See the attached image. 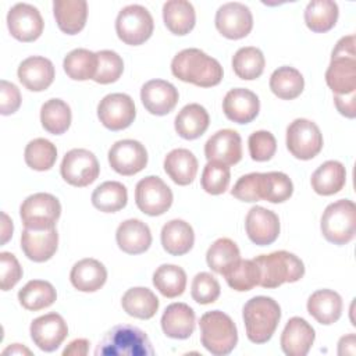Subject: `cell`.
Here are the masks:
<instances>
[{
  "label": "cell",
  "instance_id": "cell-1",
  "mask_svg": "<svg viewBox=\"0 0 356 356\" xmlns=\"http://www.w3.org/2000/svg\"><path fill=\"white\" fill-rule=\"evenodd\" d=\"M171 72L182 82L200 88H211L221 82L224 71L221 64L200 49H184L171 61Z\"/></svg>",
  "mask_w": 356,
  "mask_h": 356
},
{
  "label": "cell",
  "instance_id": "cell-2",
  "mask_svg": "<svg viewBox=\"0 0 356 356\" xmlns=\"http://www.w3.org/2000/svg\"><path fill=\"white\" fill-rule=\"evenodd\" d=\"M356 38H341L331 54V63L325 71V82L335 95H346L356 90Z\"/></svg>",
  "mask_w": 356,
  "mask_h": 356
},
{
  "label": "cell",
  "instance_id": "cell-3",
  "mask_svg": "<svg viewBox=\"0 0 356 356\" xmlns=\"http://www.w3.org/2000/svg\"><path fill=\"white\" fill-rule=\"evenodd\" d=\"M242 317L248 339L253 343H266L277 330L281 307L273 298L260 295L245 303Z\"/></svg>",
  "mask_w": 356,
  "mask_h": 356
},
{
  "label": "cell",
  "instance_id": "cell-4",
  "mask_svg": "<svg viewBox=\"0 0 356 356\" xmlns=\"http://www.w3.org/2000/svg\"><path fill=\"white\" fill-rule=\"evenodd\" d=\"M96 356H152L154 349L149 337L131 324L113 327L95 349Z\"/></svg>",
  "mask_w": 356,
  "mask_h": 356
},
{
  "label": "cell",
  "instance_id": "cell-5",
  "mask_svg": "<svg viewBox=\"0 0 356 356\" xmlns=\"http://www.w3.org/2000/svg\"><path fill=\"white\" fill-rule=\"evenodd\" d=\"M253 260L260 270L259 285L267 289L278 288L285 282H296L305 275L303 261L286 250L260 254Z\"/></svg>",
  "mask_w": 356,
  "mask_h": 356
},
{
  "label": "cell",
  "instance_id": "cell-6",
  "mask_svg": "<svg viewBox=\"0 0 356 356\" xmlns=\"http://www.w3.org/2000/svg\"><path fill=\"white\" fill-rule=\"evenodd\" d=\"M202 345L214 356H225L238 342V331L232 318L220 310L204 313L199 321Z\"/></svg>",
  "mask_w": 356,
  "mask_h": 356
},
{
  "label": "cell",
  "instance_id": "cell-7",
  "mask_svg": "<svg viewBox=\"0 0 356 356\" xmlns=\"http://www.w3.org/2000/svg\"><path fill=\"white\" fill-rule=\"evenodd\" d=\"M323 236L334 245L349 243L356 234V204L349 199H341L328 204L320 222Z\"/></svg>",
  "mask_w": 356,
  "mask_h": 356
},
{
  "label": "cell",
  "instance_id": "cell-8",
  "mask_svg": "<svg viewBox=\"0 0 356 356\" xmlns=\"http://www.w3.org/2000/svg\"><path fill=\"white\" fill-rule=\"evenodd\" d=\"M154 21L149 10L140 4L124 7L115 19V32L120 40L129 46L145 43L153 33Z\"/></svg>",
  "mask_w": 356,
  "mask_h": 356
},
{
  "label": "cell",
  "instance_id": "cell-9",
  "mask_svg": "<svg viewBox=\"0 0 356 356\" xmlns=\"http://www.w3.org/2000/svg\"><path fill=\"white\" fill-rule=\"evenodd\" d=\"M60 214L61 204L58 199L46 192H38L28 196L19 207V216L24 227L32 229L54 228Z\"/></svg>",
  "mask_w": 356,
  "mask_h": 356
},
{
  "label": "cell",
  "instance_id": "cell-10",
  "mask_svg": "<svg viewBox=\"0 0 356 356\" xmlns=\"http://www.w3.org/2000/svg\"><path fill=\"white\" fill-rule=\"evenodd\" d=\"M286 147L293 157L310 160L323 149V134L316 122L296 118L286 128Z\"/></svg>",
  "mask_w": 356,
  "mask_h": 356
},
{
  "label": "cell",
  "instance_id": "cell-11",
  "mask_svg": "<svg viewBox=\"0 0 356 356\" xmlns=\"http://www.w3.org/2000/svg\"><path fill=\"white\" fill-rule=\"evenodd\" d=\"M174 196L170 186L156 175L142 178L135 188L138 209L152 217L164 214L172 204Z\"/></svg>",
  "mask_w": 356,
  "mask_h": 356
},
{
  "label": "cell",
  "instance_id": "cell-12",
  "mask_svg": "<svg viewBox=\"0 0 356 356\" xmlns=\"http://www.w3.org/2000/svg\"><path fill=\"white\" fill-rule=\"evenodd\" d=\"M60 172L70 185L83 188L96 181L100 165L92 152L86 149H71L63 157Z\"/></svg>",
  "mask_w": 356,
  "mask_h": 356
},
{
  "label": "cell",
  "instance_id": "cell-13",
  "mask_svg": "<svg viewBox=\"0 0 356 356\" xmlns=\"http://www.w3.org/2000/svg\"><path fill=\"white\" fill-rule=\"evenodd\" d=\"M216 28L227 39L238 40L246 38L253 28V15L248 6L229 1L218 7L216 13Z\"/></svg>",
  "mask_w": 356,
  "mask_h": 356
},
{
  "label": "cell",
  "instance_id": "cell-14",
  "mask_svg": "<svg viewBox=\"0 0 356 356\" xmlns=\"http://www.w3.org/2000/svg\"><path fill=\"white\" fill-rule=\"evenodd\" d=\"M97 117L110 131L125 129L136 117L135 103L127 93H110L97 104Z\"/></svg>",
  "mask_w": 356,
  "mask_h": 356
},
{
  "label": "cell",
  "instance_id": "cell-15",
  "mask_svg": "<svg viewBox=\"0 0 356 356\" xmlns=\"http://www.w3.org/2000/svg\"><path fill=\"white\" fill-rule=\"evenodd\" d=\"M7 26L13 38L28 43L40 38L44 22L36 7L28 3H17L7 14Z\"/></svg>",
  "mask_w": 356,
  "mask_h": 356
},
{
  "label": "cell",
  "instance_id": "cell-16",
  "mask_svg": "<svg viewBox=\"0 0 356 356\" xmlns=\"http://www.w3.org/2000/svg\"><path fill=\"white\" fill-rule=\"evenodd\" d=\"M108 163L110 167L121 175H135L146 167L147 150L138 140L122 139L110 147Z\"/></svg>",
  "mask_w": 356,
  "mask_h": 356
},
{
  "label": "cell",
  "instance_id": "cell-17",
  "mask_svg": "<svg viewBox=\"0 0 356 356\" xmlns=\"http://www.w3.org/2000/svg\"><path fill=\"white\" fill-rule=\"evenodd\" d=\"M68 335V327L58 313H47L35 318L31 324L33 343L44 352L56 350Z\"/></svg>",
  "mask_w": 356,
  "mask_h": 356
},
{
  "label": "cell",
  "instance_id": "cell-18",
  "mask_svg": "<svg viewBox=\"0 0 356 356\" xmlns=\"http://www.w3.org/2000/svg\"><path fill=\"white\" fill-rule=\"evenodd\" d=\"M207 161H217L225 165H234L242 159L241 135L229 128L220 129L211 135L204 145Z\"/></svg>",
  "mask_w": 356,
  "mask_h": 356
},
{
  "label": "cell",
  "instance_id": "cell-19",
  "mask_svg": "<svg viewBox=\"0 0 356 356\" xmlns=\"http://www.w3.org/2000/svg\"><path fill=\"white\" fill-rule=\"evenodd\" d=\"M245 229L254 245L267 246L275 242L280 235V218L273 210L253 206L246 214Z\"/></svg>",
  "mask_w": 356,
  "mask_h": 356
},
{
  "label": "cell",
  "instance_id": "cell-20",
  "mask_svg": "<svg viewBox=\"0 0 356 356\" xmlns=\"http://www.w3.org/2000/svg\"><path fill=\"white\" fill-rule=\"evenodd\" d=\"M179 95L177 88L164 79H150L140 89V100L145 108L153 115H165L171 113Z\"/></svg>",
  "mask_w": 356,
  "mask_h": 356
},
{
  "label": "cell",
  "instance_id": "cell-21",
  "mask_svg": "<svg viewBox=\"0 0 356 356\" xmlns=\"http://www.w3.org/2000/svg\"><path fill=\"white\" fill-rule=\"evenodd\" d=\"M260 110V100L256 93L246 88H235L227 92L222 100V111L229 121L236 124L252 122Z\"/></svg>",
  "mask_w": 356,
  "mask_h": 356
},
{
  "label": "cell",
  "instance_id": "cell-22",
  "mask_svg": "<svg viewBox=\"0 0 356 356\" xmlns=\"http://www.w3.org/2000/svg\"><path fill=\"white\" fill-rule=\"evenodd\" d=\"M57 246L58 234L56 227L49 229L24 228L21 234V249L32 261H47L57 252Z\"/></svg>",
  "mask_w": 356,
  "mask_h": 356
},
{
  "label": "cell",
  "instance_id": "cell-23",
  "mask_svg": "<svg viewBox=\"0 0 356 356\" xmlns=\"http://www.w3.org/2000/svg\"><path fill=\"white\" fill-rule=\"evenodd\" d=\"M19 82L32 92H42L47 89L54 81L53 63L42 56H31L25 58L17 71Z\"/></svg>",
  "mask_w": 356,
  "mask_h": 356
},
{
  "label": "cell",
  "instance_id": "cell-24",
  "mask_svg": "<svg viewBox=\"0 0 356 356\" xmlns=\"http://www.w3.org/2000/svg\"><path fill=\"white\" fill-rule=\"evenodd\" d=\"M314 338V328L305 318L292 317L281 334V349L288 356H306Z\"/></svg>",
  "mask_w": 356,
  "mask_h": 356
},
{
  "label": "cell",
  "instance_id": "cell-25",
  "mask_svg": "<svg viewBox=\"0 0 356 356\" xmlns=\"http://www.w3.org/2000/svg\"><path fill=\"white\" fill-rule=\"evenodd\" d=\"M195 312L182 302L171 303L161 316V328L168 338L186 339L195 331Z\"/></svg>",
  "mask_w": 356,
  "mask_h": 356
},
{
  "label": "cell",
  "instance_id": "cell-26",
  "mask_svg": "<svg viewBox=\"0 0 356 356\" xmlns=\"http://www.w3.org/2000/svg\"><path fill=\"white\" fill-rule=\"evenodd\" d=\"M118 248L128 254L145 253L152 245V232L147 224L138 218L122 221L115 232Z\"/></svg>",
  "mask_w": 356,
  "mask_h": 356
},
{
  "label": "cell",
  "instance_id": "cell-27",
  "mask_svg": "<svg viewBox=\"0 0 356 356\" xmlns=\"http://www.w3.org/2000/svg\"><path fill=\"white\" fill-rule=\"evenodd\" d=\"M53 13L61 32L67 35H76L85 28L88 3L85 0H54Z\"/></svg>",
  "mask_w": 356,
  "mask_h": 356
},
{
  "label": "cell",
  "instance_id": "cell-28",
  "mask_svg": "<svg viewBox=\"0 0 356 356\" xmlns=\"http://www.w3.org/2000/svg\"><path fill=\"white\" fill-rule=\"evenodd\" d=\"M107 280V270L96 259H82L76 261L70 273L72 286L81 292H95L100 289Z\"/></svg>",
  "mask_w": 356,
  "mask_h": 356
},
{
  "label": "cell",
  "instance_id": "cell-29",
  "mask_svg": "<svg viewBox=\"0 0 356 356\" xmlns=\"http://www.w3.org/2000/svg\"><path fill=\"white\" fill-rule=\"evenodd\" d=\"M307 312L320 324H334L342 314V298L332 289H318L309 296Z\"/></svg>",
  "mask_w": 356,
  "mask_h": 356
},
{
  "label": "cell",
  "instance_id": "cell-30",
  "mask_svg": "<svg viewBox=\"0 0 356 356\" xmlns=\"http://www.w3.org/2000/svg\"><path fill=\"white\" fill-rule=\"evenodd\" d=\"M209 124L210 117L207 110L197 103H189L182 107L174 121L177 134L186 140L200 138L207 131Z\"/></svg>",
  "mask_w": 356,
  "mask_h": 356
},
{
  "label": "cell",
  "instance_id": "cell-31",
  "mask_svg": "<svg viewBox=\"0 0 356 356\" xmlns=\"http://www.w3.org/2000/svg\"><path fill=\"white\" fill-rule=\"evenodd\" d=\"M195 243V232L189 222L184 220H171L161 228V245L172 256L186 254Z\"/></svg>",
  "mask_w": 356,
  "mask_h": 356
},
{
  "label": "cell",
  "instance_id": "cell-32",
  "mask_svg": "<svg viewBox=\"0 0 356 356\" xmlns=\"http://www.w3.org/2000/svg\"><path fill=\"white\" fill-rule=\"evenodd\" d=\"M197 159L188 149H174L164 159V171L167 175L181 186L193 182L197 174Z\"/></svg>",
  "mask_w": 356,
  "mask_h": 356
},
{
  "label": "cell",
  "instance_id": "cell-33",
  "mask_svg": "<svg viewBox=\"0 0 356 356\" xmlns=\"http://www.w3.org/2000/svg\"><path fill=\"white\" fill-rule=\"evenodd\" d=\"M163 19L171 33L184 36L195 28L196 13L186 0H168L163 6Z\"/></svg>",
  "mask_w": 356,
  "mask_h": 356
},
{
  "label": "cell",
  "instance_id": "cell-34",
  "mask_svg": "<svg viewBox=\"0 0 356 356\" xmlns=\"http://www.w3.org/2000/svg\"><path fill=\"white\" fill-rule=\"evenodd\" d=\"M312 188L321 196L338 193L346 184L345 165L337 160L323 163L312 175Z\"/></svg>",
  "mask_w": 356,
  "mask_h": 356
},
{
  "label": "cell",
  "instance_id": "cell-35",
  "mask_svg": "<svg viewBox=\"0 0 356 356\" xmlns=\"http://www.w3.org/2000/svg\"><path fill=\"white\" fill-rule=\"evenodd\" d=\"M121 306L127 314L140 320H149L159 310V299L149 288L135 286L122 295Z\"/></svg>",
  "mask_w": 356,
  "mask_h": 356
},
{
  "label": "cell",
  "instance_id": "cell-36",
  "mask_svg": "<svg viewBox=\"0 0 356 356\" xmlns=\"http://www.w3.org/2000/svg\"><path fill=\"white\" fill-rule=\"evenodd\" d=\"M338 4L332 0H313L305 8V22L316 33H324L332 29L338 21Z\"/></svg>",
  "mask_w": 356,
  "mask_h": 356
},
{
  "label": "cell",
  "instance_id": "cell-37",
  "mask_svg": "<svg viewBox=\"0 0 356 356\" xmlns=\"http://www.w3.org/2000/svg\"><path fill=\"white\" fill-rule=\"evenodd\" d=\"M241 260L238 245L229 238H218L206 253L207 266L217 274H227Z\"/></svg>",
  "mask_w": 356,
  "mask_h": 356
},
{
  "label": "cell",
  "instance_id": "cell-38",
  "mask_svg": "<svg viewBox=\"0 0 356 356\" xmlns=\"http://www.w3.org/2000/svg\"><path fill=\"white\" fill-rule=\"evenodd\" d=\"M57 299V292L49 281L32 280L18 292L21 306L31 312H38L51 306Z\"/></svg>",
  "mask_w": 356,
  "mask_h": 356
},
{
  "label": "cell",
  "instance_id": "cell-39",
  "mask_svg": "<svg viewBox=\"0 0 356 356\" xmlns=\"http://www.w3.org/2000/svg\"><path fill=\"white\" fill-rule=\"evenodd\" d=\"M303 88H305L303 75L293 67H289V65L278 67L270 76L271 92L282 100L296 99L303 92Z\"/></svg>",
  "mask_w": 356,
  "mask_h": 356
},
{
  "label": "cell",
  "instance_id": "cell-40",
  "mask_svg": "<svg viewBox=\"0 0 356 356\" xmlns=\"http://www.w3.org/2000/svg\"><path fill=\"white\" fill-rule=\"evenodd\" d=\"M128 191L118 181H106L92 193V204L103 213H115L127 206Z\"/></svg>",
  "mask_w": 356,
  "mask_h": 356
},
{
  "label": "cell",
  "instance_id": "cell-41",
  "mask_svg": "<svg viewBox=\"0 0 356 356\" xmlns=\"http://www.w3.org/2000/svg\"><path fill=\"white\" fill-rule=\"evenodd\" d=\"M71 120V108L61 99H49L40 108L42 127L51 135L64 134L70 128Z\"/></svg>",
  "mask_w": 356,
  "mask_h": 356
},
{
  "label": "cell",
  "instance_id": "cell-42",
  "mask_svg": "<svg viewBox=\"0 0 356 356\" xmlns=\"http://www.w3.org/2000/svg\"><path fill=\"white\" fill-rule=\"evenodd\" d=\"M153 285L165 298L181 296L186 286V273L175 264H161L153 274Z\"/></svg>",
  "mask_w": 356,
  "mask_h": 356
},
{
  "label": "cell",
  "instance_id": "cell-43",
  "mask_svg": "<svg viewBox=\"0 0 356 356\" xmlns=\"http://www.w3.org/2000/svg\"><path fill=\"white\" fill-rule=\"evenodd\" d=\"M63 67L74 81L93 79L97 70V56L88 49H74L64 57Z\"/></svg>",
  "mask_w": 356,
  "mask_h": 356
},
{
  "label": "cell",
  "instance_id": "cell-44",
  "mask_svg": "<svg viewBox=\"0 0 356 356\" xmlns=\"http://www.w3.org/2000/svg\"><path fill=\"white\" fill-rule=\"evenodd\" d=\"M266 60L260 49L246 46L236 50L232 57V70L238 78L252 81L259 78L264 71Z\"/></svg>",
  "mask_w": 356,
  "mask_h": 356
},
{
  "label": "cell",
  "instance_id": "cell-45",
  "mask_svg": "<svg viewBox=\"0 0 356 356\" xmlns=\"http://www.w3.org/2000/svg\"><path fill=\"white\" fill-rule=\"evenodd\" d=\"M24 159L32 170L47 171L57 160V147L49 139L36 138L26 145Z\"/></svg>",
  "mask_w": 356,
  "mask_h": 356
},
{
  "label": "cell",
  "instance_id": "cell-46",
  "mask_svg": "<svg viewBox=\"0 0 356 356\" xmlns=\"http://www.w3.org/2000/svg\"><path fill=\"white\" fill-rule=\"evenodd\" d=\"M224 278L229 288L238 292H246L259 285L260 281V270L254 260H239Z\"/></svg>",
  "mask_w": 356,
  "mask_h": 356
},
{
  "label": "cell",
  "instance_id": "cell-47",
  "mask_svg": "<svg viewBox=\"0 0 356 356\" xmlns=\"http://www.w3.org/2000/svg\"><path fill=\"white\" fill-rule=\"evenodd\" d=\"M293 193L291 178L280 171L263 172V199L270 203H282Z\"/></svg>",
  "mask_w": 356,
  "mask_h": 356
},
{
  "label": "cell",
  "instance_id": "cell-48",
  "mask_svg": "<svg viewBox=\"0 0 356 356\" xmlns=\"http://www.w3.org/2000/svg\"><path fill=\"white\" fill-rule=\"evenodd\" d=\"M97 56V70L93 78L95 82L107 85L120 79L124 71V61L121 56L113 50H100Z\"/></svg>",
  "mask_w": 356,
  "mask_h": 356
},
{
  "label": "cell",
  "instance_id": "cell-49",
  "mask_svg": "<svg viewBox=\"0 0 356 356\" xmlns=\"http://www.w3.org/2000/svg\"><path fill=\"white\" fill-rule=\"evenodd\" d=\"M229 179L231 172L228 165L217 161H207L202 172L200 184L204 192L210 195H221L228 189Z\"/></svg>",
  "mask_w": 356,
  "mask_h": 356
},
{
  "label": "cell",
  "instance_id": "cell-50",
  "mask_svg": "<svg viewBox=\"0 0 356 356\" xmlns=\"http://www.w3.org/2000/svg\"><path fill=\"white\" fill-rule=\"evenodd\" d=\"M221 288L218 281L210 273H199L195 275L191 286L192 299L200 305L214 303L220 296Z\"/></svg>",
  "mask_w": 356,
  "mask_h": 356
},
{
  "label": "cell",
  "instance_id": "cell-51",
  "mask_svg": "<svg viewBox=\"0 0 356 356\" xmlns=\"http://www.w3.org/2000/svg\"><path fill=\"white\" fill-rule=\"evenodd\" d=\"M231 195L242 202H257L263 197V172L242 175L234 185Z\"/></svg>",
  "mask_w": 356,
  "mask_h": 356
},
{
  "label": "cell",
  "instance_id": "cell-52",
  "mask_svg": "<svg viewBox=\"0 0 356 356\" xmlns=\"http://www.w3.org/2000/svg\"><path fill=\"white\" fill-rule=\"evenodd\" d=\"M249 154L254 161H268L277 152L275 136L268 131H254L248 139Z\"/></svg>",
  "mask_w": 356,
  "mask_h": 356
},
{
  "label": "cell",
  "instance_id": "cell-53",
  "mask_svg": "<svg viewBox=\"0 0 356 356\" xmlns=\"http://www.w3.org/2000/svg\"><path fill=\"white\" fill-rule=\"evenodd\" d=\"M0 278L1 291H10L22 278V267L10 252L0 253Z\"/></svg>",
  "mask_w": 356,
  "mask_h": 356
},
{
  "label": "cell",
  "instance_id": "cell-54",
  "mask_svg": "<svg viewBox=\"0 0 356 356\" xmlns=\"http://www.w3.org/2000/svg\"><path fill=\"white\" fill-rule=\"evenodd\" d=\"M21 106L19 89L6 79L0 82V113L1 115L14 114Z\"/></svg>",
  "mask_w": 356,
  "mask_h": 356
},
{
  "label": "cell",
  "instance_id": "cell-55",
  "mask_svg": "<svg viewBox=\"0 0 356 356\" xmlns=\"http://www.w3.org/2000/svg\"><path fill=\"white\" fill-rule=\"evenodd\" d=\"M337 110L346 118L356 117V90L346 95H334Z\"/></svg>",
  "mask_w": 356,
  "mask_h": 356
},
{
  "label": "cell",
  "instance_id": "cell-56",
  "mask_svg": "<svg viewBox=\"0 0 356 356\" xmlns=\"http://www.w3.org/2000/svg\"><path fill=\"white\" fill-rule=\"evenodd\" d=\"M89 350V341L85 338L74 339L68 343V346L63 350L64 356H85Z\"/></svg>",
  "mask_w": 356,
  "mask_h": 356
},
{
  "label": "cell",
  "instance_id": "cell-57",
  "mask_svg": "<svg viewBox=\"0 0 356 356\" xmlns=\"http://www.w3.org/2000/svg\"><path fill=\"white\" fill-rule=\"evenodd\" d=\"M338 355H356V335L355 334H348L343 335L339 342H338Z\"/></svg>",
  "mask_w": 356,
  "mask_h": 356
},
{
  "label": "cell",
  "instance_id": "cell-58",
  "mask_svg": "<svg viewBox=\"0 0 356 356\" xmlns=\"http://www.w3.org/2000/svg\"><path fill=\"white\" fill-rule=\"evenodd\" d=\"M3 217V225H1V243L4 245L10 236L13 235V221L8 218L6 213H1Z\"/></svg>",
  "mask_w": 356,
  "mask_h": 356
},
{
  "label": "cell",
  "instance_id": "cell-59",
  "mask_svg": "<svg viewBox=\"0 0 356 356\" xmlns=\"http://www.w3.org/2000/svg\"><path fill=\"white\" fill-rule=\"evenodd\" d=\"M24 353L31 355V350L19 343H13L11 346H8L3 350V355H24Z\"/></svg>",
  "mask_w": 356,
  "mask_h": 356
}]
</instances>
